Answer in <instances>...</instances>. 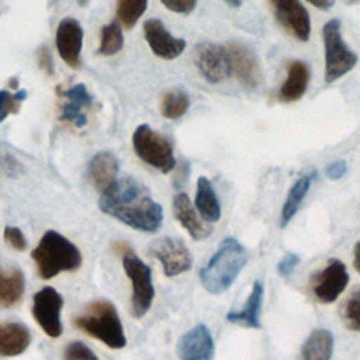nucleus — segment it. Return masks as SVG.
I'll return each mask as SVG.
<instances>
[{"label": "nucleus", "instance_id": "6e6552de", "mask_svg": "<svg viewBox=\"0 0 360 360\" xmlns=\"http://www.w3.org/2000/svg\"><path fill=\"white\" fill-rule=\"evenodd\" d=\"M349 273L343 262L330 257L328 263L315 271L309 278V291L321 304H332L346 290Z\"/></svg>", "mask_w": 360, "mask_h": 360}, {"label": "nucleus", "instance_id": "4be33fe9", "mask_svg": "<svg viewBox=\"0 0 360 360\" xmlns=\"http://www.w3.org/2000/svg\"><path fill=\"white\" fill-rule=\"evenodd\" d=\"M31 345V332L18 322L0 323V357L22 354Z\"/></svg>", "mask_w": 360, "mask_h": 360}, {"label": "nucleus", "instance_id": "ddd939ff", "mask_svg": "<svg viewBox=\"0 0 360 360\" xmlns=\"http://www.w3.org/2000/svg\"><path fill=\"white\" fill-rule=\"evenodd\" d=\"M277 22L298 41H308L311 18L300 0H267Z\"/></svg>", "mask_w": 360, "mask_h": 360}, {"label": "nucleus", "instance_id": "bb28decb", "mask_svg": "<svg viewBox=\"0 0 360 360\" xmlns=\"http://www.w3.org/2000/svg\"><path fill=\"white\" fill-rule=\"evenodd\" d=\"M190 107L188 96L181 90L166 91L160 101V114L167 120H177L186 114Z\"/></svg>", "mask_w": 360, "mask_h": 360}, {"label": "nucleus", "instance_id": "39448f33", "mask_svg": "<svg viewBox=\"0 0 360 360\" xmlns=\"http://www.w3.org/2000/svg\"><path fill=\"white\" fill-rule=\"evenodd\" d=\"M325 46V82L333 83L349 73L357 63V55L342 37L340 21L329 20L322 28Z\"/></svg>", "mask_w": 360, "mask_h": 360}, {"label": "nucleus", "instance_id": "37998d69", "mask_svg": "<svg viewBox=\"0 0 360 360\" xmlns=\"http://www.w3.org/2000/svg\"><path fill=\"white\" fill-rule=\"evenodd\" d=\"M77 3H79V6L83 7V6H86L89 3V0H77Z\"/></svg>", "mask_w": 360, "mask_h": 360}, {"label": "nucleus", "instance_id": "9d476101", "mask_svg": "<svg viewBox=\"0 0 360 360\" xmlns=\"http://www.w3.org/2000/svg\"><path fill=\"white\" fill-rule=\"evenodd\" d=\"M194 63L201 76L210 83H221L232 76L226 45L201 42L194 48Z\"/></svg>", "mask_w": 360, "mask_h": 360}, {"label": "nucleus", "instance_id": "2eb2a0df", "mask_svg": "<svg viewBox=\"0 0 360 360\" xmlns=\"http://www.w3.org/2000/svg\"><path fill=\"white\" fill-rule=\"evenodd\" d=\"M145 39L152 52L162 59H174L186 49V41L174 38L158 18L146 20L143 24Z\"/></svg>", "mask_w": 360, "mask_h": 360}, {"label": "nucleus", "instance_id": "c9c22d12", "mask_svg": "<svg viewBox=\"0 0 360 360\" xmlns=\"http://www.w3.org/2000/svg\"><path fill=\"white\" fill-rule=\"evenodd\" d=\"M37 60L41 69H44L48 75H53V62H52V55L48 46L45 45L39 46V49L37 51Z\"/></svg>", "mask_w": 360, "mask_h": 360}, {"label": "nucleus", "instance_id": "423d86ee", "mask_svg": "<svg viewBox=\"0 0 360 360\" xmlns=\"http://www.w3.org/2000/svg\"><path fill=\"white\" fill-rule=\"evenodd\" d=\"M132 143L135 153L149 166L162 173H169L176 166L173 146L167 138L153 131L148 124L139 125L134 135Z\"/></svg>", "mask_w": 360, "mask_h": 360}, {"label": "nucleus", "instance_id": "dca6fc26", "mask_svg": "<svg viewBox=\"0 0 360 360\" xmlns=\"http://www.w3.org/2000/svg\"><path fill=\"white\" fill-rule=\"evenodd\" d=\"M83 28L75 18H63L56 28V48L60 58L73 69L80 68V52L83 45Z\"/></svg>", "mask_w": 360, "mask_h": 360}, {"label": "nucleus", "instance_id": "cd10ccee", "mask_svg": "<svg viewBox=\"0 0 360 360\" xmlns=\"http://www.w3.org/2000/svg\"><path fill=\"white\" fill-rule=\"evenodd\" d=\"M124 45V37L121 32V27L117 21H112L103 27L101 30V39L98 46V53L104 56L115 55L121 51Z\"/></svg>", "mask_w": 360, "mask_h": 360}, {"label": "nucleus", "instance_id": "79ce46f5", "mask_svg": "<svg viewBox=\"0 0 360 360\" xmlns=\"http://www.w3.org/2000/svg\"><path fill=\"white\" fill-rule=\"evenodd\" d=\"M346 4H356V3H360V0H343Z\"/></svg>", "mask_w": 360, "mask_h": 360}, {"label": "nucleus", "instance_id": "b1692460", "mask_svg": "<svg viewBox=\"0 0 360 360\" xmlns=\"http://www.w3.org/2000/svg\"><path fill=\"white\" fill-rule=\"evenodd\" d=\"M25 278L18 267L7 271L0 269V308H11L17 305L24 295Z\"/></svg>", "mask_w": 360, "mask_h": 360}, {"label": "nucleus", "instance_id": "a211bd4d", "mask_svg": "<svg viewBox=\"0 0 360 360\" xmlns=\"http://www.w3.org/2000/svg\"><path fill=\"white\" fill-rule=\"evenodd\" d=\"M66 101L60 107V120L73 124L77 128H82L87 124V117L84 110L93 104V97L87 91V87L83 83L75 84L62 93Z\"/></svg>", "mask_w": 360, "mask_h": 360}, {"label": "nucleus", "instance_id": "4c0bfd02", "mask_svg": "<svg viewBox=\"0 0 360 360\" xmlns=\"http://www.w3.org/2000/svg\"><path fill=\"white\" fill-rule=\"evenodd\" d=\"M307 1L311 3L312 6L321 8V10H328V8H330V7L333 6V3H335V0H307Z\"/></svg>", "mask_w": 360, "mask_h": 360}, {"label": "nucleus", "instance_id": "ea45409f", "mask_svg": "<svg viewBox=\"0 0 360 360\" xmlns=\"http://www.w3.org/2000/svg\"><path fill=\"white\" fill-rule=\"evenodd\" d=\"M229 7H232V8H238V7H240L242 6V3H243V0H224Z\"/></svg>", "mask_w": 360, "mask_h": 360}, {"label": "nucleus", "instance_id": "6ab92c4d", "mask_svg": "<svg viewBox=\"0 0 360 360\" xmlns=\"http://www.w3.org/2000/svg\"><path fill=\"white\" fill-rule=\"evenodd\" d=\"M118 167L120 165L114 153L108 150L98 152L89 163L87 179L97 191L104 193L117 181Z\"/></svg>", "mask_w": 360, "mask_h": 360}, {"label": "nucleus", "instance_id": "f8f14e48", "mask_svg": "<svg viewBox=\"0 0 360 360\" xmlns=\"http://www.w3.org/2000/svg\"><path fill=\"white\" fill-rule=\"evenodd\" d=\"M149 250L160 262L166 277H176L191 269L193 256L180 238L162 236L150 245Z\"/></svg>", "mask_w": 360, "mask_h": 360}, {"label": "nucleus", "instance_id": "4468645a", "mask_svg": "<svg viewBox=\"0 0 360 360\" xmlns=\"http://www.w3.org/2000/svg\"><path fill=\"white\" fill-rule=\"evenodd\" d=\"M180 360H212L214 339L204 323L193 326L181 335L176 347Z\"/></svg>", "mask_w": 360, "mask_h": 360}, {"label": "nucleus", "instance_id": "72a5a7b5", "mask_svg": "<svg viewBox=\"0 0 360 360\" xmlns=\"http://www.w3.org/2000/svg\"><path fill=\"white\" fill-rule=\"evenodd\" d=\"M298 264H300V256L295 255V253H287L277 263V273L281 277H288Z\"/></svg>", "mask_w": 360, "mask_h": 360}, {"label": "nucleus", "instance_id": "1a4fd4ad", "mask_svg": "<svg viewBox=\"0 0 360 360\" xmlns=\"http://www.w3.org/2000/svg\"><path fill=\"white\" fill-rule=\"evenodd\" d=\"M62 307L63 298L53 287H44L34 294L32 316L45 335L52 339L59 338L63 332L60 321Z\"/></svg>", "mask_w": 360, "mask_h": 360}, {"label": "nucleus", "instance_id": "aec40b11", "mask_svg": "<svg viewBox=\"0 0 360 360\" xmlns=\"http://www.w3.org/2000/svg\"><path fill=\"white\" fill-rule=\"evenodd\" d=\"M287 77L278 89V98L283 103L298 101L307 91L309 83V68L300 59H291L285 65Z\"/></svg>", "mask_w": 360, "mask_h": 360}, {"label": "nucleus", "instance_id": "58836bf2", "mask_svg": "<svg viewBox=\"0 0 360 360\" xmlns=\"http://www.w3.org/2000/svg\"><path fill=\"white\" fill-rule=\"evenodd\" d=\"M353 266L360 274V240L354 245V249H353Z\"/></svg>", "mask_w": 360, "mask_h": 360}, {"label": "nucleus", "instance_id": "e433bc0d", "mask_svg": "<svg viewBox=\"0 0 360 360\" xmlns=\"http://www.w3.org/2000/svg\"><path fill=\"white\" fill-rule=\"evenodd\" d=\"M325 173H326V176H328L330 180H339V179H342V177L347 173V165H346V162L342 160V159L333 160L330 165L326 166Z\"/></svg>", "mask_w": 360, "mask_h": 360}, {"label": "nucleus", "instance_id": "20e7f679", "mask_svg": "<svg viewBox=\"0 0 360 360\" xmlns=\"http://www.w3.org/2000/svg\"><path fill=\"white\" fill-rule=\"evenodd\" d=\"M73 323L84 333L98 339L111 349H122L127 345L124 328L114 304L108 300H96L86 305Z\"/></svg>", "mask_w": 360, "mask_h": 360}, {"label": "nucleus", "instance_id": "2f4dec72", "mask_svg": "<svg viewBox=\"0 0 360 360\" xmlns=\"http://www.w3.org/2000/svg\"><path fill=\"white\" fill-rule=\"evenodd\" d=\"M63 360H98V357L83 342H72L63 350Z\"/></svg>", "mask_w": 360, "mask_h": 360}, {"label": "nucleus", "instance_id": "9b49d317", "mask_svg": "<svg viewBox=\"0 0 360 360\" xmlns=\"http://www.w3.org/2000/svg\"><path fill=\"white\" fill-rule=\"evenodd\" d=\"M232 76L246 90H256L263 83V70L255 51L242 42H228Z\"/></svg>", "mask_w": 360, "mask_h": 360}, {"label": "nucleus", "instance_id": "f03ea898", "mask_svg": "<svg viewBox=\"0 0 360 360\" xmlns=\"http://www.w3.org/2000/svg\"><path fill=\"white\" fill-rule=\"evenodd\" d=\"M246 263L248 252L245 246L238 239L228 236L222 239L207 264L200 269L201 285L210 294H222L233 284Z\"/></svg>", "mask_w": 360, "mask_h": 360}, {"label": "nucleus", "instance_id": "f257e3e1", "mask_svg": "<svg viewBox=\"0 0 360 360\" xmlns=\"http://www.w3.org/2000/svg\"><path fill=\"white\" fill-rule=\"evenodd\" d=\"M100 210L122 224L146 233L160 229L163 210L156 202L149 188L134 177L117 180L98 200Z\"/></svg>", "mask_w": 360, "mask_h": 360}, {"label": "nucleus", "instance_id": "412c9836", "mask_svg": "<svg viewBox=\"0 0 360 360\" xmlns=\"http://www.w3.org/2000/svg\"><path fill=\"white\" fill-rule=\"evenodd\" d=\"M263 284L256 280L252 285L250 294L248 295L245 305L239 311H229L226 314V321L243 328L259 329L260 328V309L263 301Z\"/></svg>", "mask_w": 360, "mask_h": 360}, {"label": "nucleus", "instance_id": "c756f323", "mask_svg": "<svg viewBox=\"0 0 360 360\" xmlns=\"http://www.w3.org/2000/svg\"><path fill=\"white\" fill-rule=\"evenodd\" d=\"M340 316L347 329L360 332V288H354L345 300Z\"/></svg>", "mask_w": 360, "mask_h": 360}, {"label": "nucleus", "instance_id": "5701e85b", "mask_svg": "<svg viewBox=\"0 0 360 360\" xmlns=\"http://www.w3.org/2000/svg\"><path fill=\"white\" fill-rule=\"evenodd\" d=\"M333 353V335L329 329H314L302 343L300 360H330Z\"/></svg>", "mask_w": 360, "mask_h": 360}, {"label": "nucleus", "instance_id": "a19ab883", "mask_svg": "<svg viewBox=\"0 0 360 360\" xmlns=\"http://www.w3.org/2000/svg\"><path fill=\"white\" fill-rule=\"evenodd\" d=\"M10 87H11L13 90H15V91H17V87H18V80H17L15 77H13V79L10 80Z\"/></svg>", "mask_w": 360, "mask_h": 360}, {"label": "nucleus", "instance_id": "c85d7f7f", "mask_svg": "<svg viewBox=\"0 0 360 360\" xmlns=\"http://www.w3.org/2000/svg\"><path fill=\"white\" fill-rule=\"evenodd\" d=\"M148 7V0H117V15L125 28H132Z\"/></svg>", "mask_w": 360, "mask_h": 360}, {"label": "nucleus", "instance_id": "f3484780", "mask_svg": "<svg viewBox=\"0 0 360 360\" xmlns=\"http://www.w3.org/2000/svg\"><path fill=\"white\" fill-rule=\"evenodd\" d=\"M198 211L194 210L190 198L184 193H179L173 200V214L179 224L188 232L194 240L207 239L212 233L210 222L204 221Z\"/></svg>", "mask_w": 360, "mask_h": 360}, {"label": "nucleus", "instance_id": "7c9ffc66", "mask_svg": "<svg viewBox=\"0 0 360 360\" xmlns=\"http://www.w3.org/2000/svg\"><path fill=\"white\" fill-rule=\"evenodd\" d=\"M27 98L25 90H17L10 93L8 90H0V122H3L10 114L20 111L21 103Z\"/></svg>", "mask_w": 360, "mask_h": 360}, {"label": "nucleus", "instance_id": "7ed1b4c3", "mask_svg": "<svg viewBox=\"0 0 360 360\" xmlns=\"http://www.w3.org/2000/svg\"><path fill=\"white\" fill-rule=\"evenodd\" d=\"M38 276L44 280L65 271H75L82 266V253L75 243L56 231H48L31 252Z\"/></svg>", "mask_w": 360, "mask_h": 360}, {"label": "nucleus", "instance_id": "393cba45", "mask_svg": "<svg viewBox=\"0 0 360 360\" xmlns=\"http://www.w3.org/2000/svg\"><path fill=\"white\" fill-rule=\"evenodd\" d=\"M195 208L200 217L207 222H217L221 218V204L211 181L201 176L197 180Z\"/></svg>", "mask_w": 360, "mask_h": 360}, {"label": "nucleus", "instance_id": "a878e982", "mask_svg": "<svg viewBox=\"0 0 360 360\" xmlns=\"http://www.w3.org/2000/svg\"><path fill=\"white\" fill-rule=\"evenodd\" d=\"M314 177H315L314 172L304 174L291 186V188L285 197V201L283 204V208H281V215H280V226L281 228H285L290 224V221L294 218L297 211L300 210L302 200L305 198V195L309 191Z\"/></svg>", "mask_w": 360, "mask_h": 360}, {"label": "nucleus", "instance_id": "473e14b6", "mask_svg": "<svg viewBox=\"0 0 360 360\" xmlns=\"http://www.w3.org/2000/svg\"><path fill=\"white\" fill-rule=\"evenodd\" d=\"M3 238L14 250L24 252L27 249V239L22 231L17 226H6L3 231Z\"/></svg>", "mask_w": 360, "mask_h": 360}, {"label": "nucleus", "instance_id": "0eeeda50", "mask_svg": "<svg viewBox=\"0 0 360 360\" xmlns=\"http://www.w3.org/2000/svg\"><path fill=\"white\" fill-rule=\"evenodd\" d=\"M124 271L132 284L131 312L135 318H142L148 314L155 298V287L152 281V271L132 249L122 255Z\"/></svg>", "mask_w": 360, "mask_h": 360}, {"label": "nucleus", "instance_id": "f704fd0d", "mask_svg": "<svg viewBox=\"0 0 360 360\" xmlns=\"http://www.w3.org/2000/svg\"><path fill=\"white\" fill-rule=\"evenodd\" d=\"M160 1L166 8L179 14H187L193 11L197 4V0H160Z\"/></svg>", "mask_w": 360, "mask_h": 360}]
</instances>
